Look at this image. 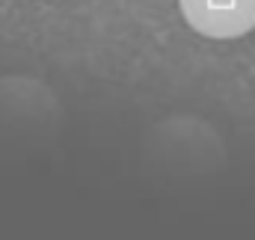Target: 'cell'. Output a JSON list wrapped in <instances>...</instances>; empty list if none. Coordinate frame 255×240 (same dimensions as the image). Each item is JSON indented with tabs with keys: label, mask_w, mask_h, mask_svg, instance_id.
Segmentation results:
<instances>
[{
	"label": "cell",
	"mask_w": 255,
	"mask_h": 240,
	"mask_svg": "<svg viewBox=\"0 0 255 240\" xmlns=\"http://www.w3.org/2000/svg\"><path fill=\"white\" fill-rule=\"evenodd\" d=\"M196 33L208 39H238L255 30V0H178Z\"/></svg>",
	"instance_id": "6da1fadb"
}]
</instances>
